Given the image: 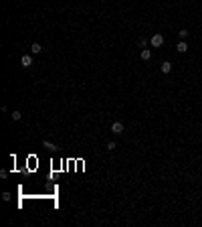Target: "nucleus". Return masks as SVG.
Returning a JSON list of instances; mask_svg holds the SVG:
<instances>
[{
	"label": "nucleus",
	"instance_id": "ddd939ff",
	"mask_svg": "<svg viewBox=\"0 0 202 227\" xmlns=\"http://www.w3.org/2000/svg\"><path fill=\"white\" fill-rule=\"evenodd\" d=\"M6 177H8V170L2 168V170H0V178H6Z\"/></svg>",
	"mask_w": 202,
	"mask_h": 227
},
{
	"label": "nucleus",
	"instance_id": "0eeeda50",
	"mask_svg": "<svg viewBox=\"0 0 202 227\" xmlns=\"http://www.w3.org/2000/svg\"><path fill=\"white\" fill-rule=\"evenodd\" d=\"M160 69H162V73H170V71H172V63L170 61H164Z\"/></svg>",
	"mask_w": 202,
	"mask_h": 227
},
{
	"label": "nucleus",
	"instance_id": "39448f33",
	"mask_svg": "<svg viewBox=\"0 0 202 227\" xmlns=\"http://www.w3.org/2000/svg\"><path fill=\"white\" fill-rule=\"evenodd\" d=\"M42 146H45L47 150H51V152H57V146H55L51 140H42Z\"/></svg>",
	"mask_w": 202,
	"mask_h": 227
},
{
	"label": "nucleus",
	"instance_id": "f03ea898",
	"mask_svg": "<svg viewBox=\"0 0 202 227\" xmlns=\"http://www.w3.org/2000/svg\"><path fill=\"white\" fill-rule=\"evenodd\" d=\"M123 130H126V126H123V124L121 122H113V124H111V132H113V134H123Z\"/></svg>",
	"mask_w": 202,
	"mask_h": 227
},
{
	"label": "nucleus",
	"instance_id": "1a4fd4ad",
	"mask_svg": "<svg viewBox=\"0 0 202 227\" xmlns=\"http://www.w3.org/2000/svg\"><path fill=\"white\" fill-rule=\"evenodd\" d=\"M137 45H140V49H145V47H148V39H145V37H141L140 41H137Z\"/></svg>",
	"mask_w": 202,
	"mask_h": 227
},
{
	"label": "nucleus",
	"instance_id": "4468645a",
	"mask_svg": "<svg viewBox=\"0 0 202 227\" xmlns=\"http://www.w3.org/2000/svg\"><path fill=\"white\" fill-rule=\"evenodd\" d=\"M2 199L4 201H10V193H2Z\"/></svg>",
	"mask_w": 202,
	"mask_h": 227
},
{
	"label": "nucleus",
	"instance_id": "f257e3e1",
	"mask_svg": "<svg viewBox=\"0 0 202 227\" xmlns=\"http://www.w3.org/2000/svg\"><path fill=\"white\" fill-rule=\"evenodd\" d=\"M150 45H152V47H156V49H158V47H162V45H164V37H162L160 33H156V35L150 39Z\"/></svg>",
	"mask_w": 202,
	"mask_h": 227
},
{
	"label": "nucleus",
	"instance_id": "9d476101",
	"mask_svg": "<svg viewBox=\"0 0 202 227\" xmlns=\"http://www.w3.org/2000/svg\"><path fill=\"white\" fill-rule=\"evenodd\" d=\"M178 35H180V39H182V41H186V39H188V35H190V33H188V28H182V31H180Z\"/></svg>",
	"mask_w": 202,
	"mask_h": 227
},
{
	"label": "nucleus",
	"instance_id": "9b49d317",
	"mask_svg": "<svg viewBox=\"0 0 202 227\" xmlns=\"http://www.w3.org/2000/svg\"><path fill=\"white\" fill-rule=\"evenodd\" d=\"M115 146H117V144H115V142H111V140H109V142H107V146H105V148H107V150H113Z\"/></svg>",
	"mask_w": 202,
	"mask_h": 227
},
{
	"label": "nucleus",
	"instance_id": "6e6552de",
	"mask_svg": "<svg viewBox=\"0 0 202 227\" xmlns=\"http://www.w3.org/2000/svg\"><path fill=\"white\" fill-rule=\"evenodd\" d=\"M31 53H32V55H38V53H42V47L38 45V43H32V47H31Z\"/></svg>",
	"mask_w": 202,
	"mask_h": 227
},
{
	"label": "nucleus",
	"instance_id": "423d86ee",
	"mask_svg": "<svg viewBox=\"0 0 202 227\" xmlns=\"http://www.w3.org/2000/svg\"><path fill=\"white\" fill-rule=\"evenodd\" d=\"M152 59V51L150 49H141V61H150Z\"/></svg>",
	"mask_w": 202,
	"mask_h": 227
},
{
	"label": "nucleus",
	"instance_id": "20e7f679",
	"mask_svg": "<svg viewBox=\"0 0 202 227\" xmlns=\"http://www.w3.org/2000/svg\"><path fill=\"white\" fill-rule=\"evenodd\" d=\"M176 51H178V53H186V51H188V43L186 41H180L178 45H176Z\"/></svg>",
	"mask_w": 202,
	"mask_h": 227
},
{
	"label": "nucleus",
	"instance_id": "f8f14e48",
	"mask_svg": "<svg viewBox=\"0 0 202 227\" xmlns=\"http://www.w3.org/2000/svg\"><path fill=\"white\" fill-rule=\"evenodd\" d=\"M20 116H22L20 112H12V120H14V122H16V120H20Z\"/></svg>",
	"mask_w": 202,
	"mask_h": 227
},
{
	"label": "nucleus",
	"instance_id": "7ed1b4c3",
	"mask_svg": "<svg viewBox=\"0 0 202 227\" xmlns=\"http://www.w3.org/2000/svg\"><path fill=\"white\" fill-rule=\"evenodd\" d=\"M20 63H22V67H27V69H28V67L32 65V57H31V55H22Z\"/></svg>",
	"mask_w": 202,
	"mask_h": 227
}]
</instances>
